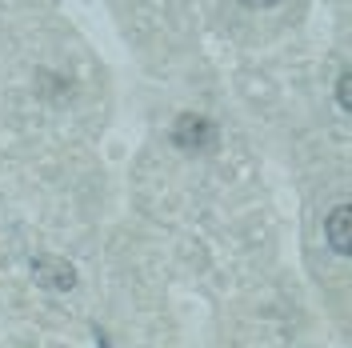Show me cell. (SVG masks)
I'll return each mask as SVG.
<instances>
[{
  "mask_svg": "<svg viewBox=\"0 0 352 348\" xmlns=\"http://www.w3.org/2000/svg\"><path fill=\"white\" fill-rule=\"evenodd\" d=\"M173 144L180 153H208L217 144V124L208 116L184 112V116H176V124H173Z\"/></svg>",
  "mask_w": 352,
  "mask_h": 348,
  "instance_id": "6da1fadb",
  "label": "cell"
},
{
  "mask_svg": "<svg viewBox=\"0 0 352 348\" xmlns=\"http://www.w3.org/2000/svg\"><path fill=\"white\" fill-rule=\"evenodd\" d=\"M32 276L41 288H52V292H68V288H76V268L60 257H36L32 261Z\"/></svg>",
  "mask_w": 352,
  "mask_h": 348,
  "instance_id": "7a4b0ae2",
  "label": "cell"
},
{
  "mask_svg": "<svg viewBox=\"0 0 352 348\" xmlns=\"http://www.w3.org/2000/svg\"><path fill=\"white\" fill-rule=\"evenodd\" d=\"M324 232H329V244L336 257H349L352 252V208L349 204H336L324 220Z\"/></svg>",
  "mask_w": 352,
  "mask_h": 348,
  "instance_id": "3957f363",
  "label": "cell"
},
{
  "mask_svg": "<svg viewBox=\"0 0 352 348\" xmlns=\"http://www.w3.org/2000/svg\"><path fill=\"white\" fill-rule=\"evenodd\" d=\"M336 105H340L344 112H352V72L349 68H344L340 80H336Z\"/></svg>",
  "mask_w": 352,
  "mask_h": 348,
  "instance_id": "277c9868",
  "label": "cell"
},
{
  "mask_svg": "<svg viewBox=\"0 0 352 348\" xmlns=\"http://www.w3.org/2000/svg\"><path fill=\"white\" fill-rule=\"evenodd\" d=\"M244 4H252V8H272L276 0H244Z\"/></svg>",
  "mask_w": 352,
  "mask_h": 348,
  "instance_id": "5b68a950",
  "label": "cell"
}]
</instances>
